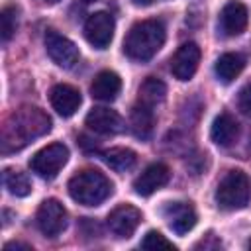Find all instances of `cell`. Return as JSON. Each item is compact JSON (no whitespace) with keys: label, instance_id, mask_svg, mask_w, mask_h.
Wrapping results in <instances>:
<instances>
[{"label":"cell","instance_id":"9a60e30c","mask_svg":"<svg viewBox=\"0 0 251 251\" xmlns=\"http://www.w3.org/2000/svg\"><path fill=\"white\" fill-rule=\"evenodd\" d=\"M49 100H51L53 110L63 118L73 116L82 102L80 92L71 84H55L49 92Z\"/></svg>","mask_w":251,"mask_h":251},{"label":"cell","instance_id":"ffe728a7","mask_svg":"<svg viewBox=\"0 0 251 251\" xmlns=\"http://www.w3.org/2000/svg\"><path fill=\"white\" fill-rule=\"evenodd\" d=\"M102 157H104L106 165H108L110 169H114L116 173H126V171L133 169L135 163H137L135 151H131V149H127V147H112V149L104 151Z\"/></svg>","mask_w":251,"mask_h":251},{"label":"cell","instance_id":"cb8c5ba5","mask_svg":"<svg viewBox=\"0 0 251 251\" xmlns=\"http://www.w3.org/2000/svg\"><path fill=\"white\" fill-rule=\"evenodd\" d=\"M141 247L143 249H176L173 245V241H169L163 233H159L155 229H151V231L145 233V237L141 241Z\"/></svg>","mask_w":251,"mask_h":251},{"label":"cell","instance_id":"603a6c76","mask_svg":"<svg viewBox=\"0 0 251 251\" xmlns=\"http://www.w3.org/2000/svg\"><path fill=\"white\" fill-rule=\"evenodd\" d=\"M16 27H18V8L8 4L0 12V31H2V41L4 43L16 33Z\"/></svg>","mask_w":251,"mask_h":251},{"label":"cell","instance_id":"4fadbf2b","mask_svg":"<svg viewBox=\"0 0 251 251\" xmlns=\"http://www.w3.org/2000/svg\"><path fill=\"white\" fill-rule=\"evenodd\" d=\"M86 126L96 131V133H102V135H114L118 131L124 129V120L120 118V114L116 110H110V108H92L88 114H86Z\"/></svg>","mask_w":251,"mask_h":251},{"label":"cell","instance_id":"7c38bea8","mask_svg":"<svg viewBox=\"0 0 251 251\" xmlns=\"http://www.w3.org/2000/svg\"><path fill=\"white\" fill-rule=\"evenodd\" d=\"M171 178V171L165 163H153L149 165L135 180H133V190L139 196H149L161 186H165Z\"/></svg>","mask_w":251,"mask_h":251},{"label":"cell","instance_id":"44dd1931","mask_svg":"<svg viewBox=\"0 0 251 251\" xmlns=\"http://www.w3.org/2000/svg\"><path fill=\"white\" fill-rule=\"evenodd\" d=\"M2 180H4V186L8 188V192L14 194V196H27L31 192V182H29L27 175L22 173V171L4 169Z\"/></svg>","mask_w":251,"mask_h":251},{"label":"cell","instance_id":"3957f363","mask_svg":"<svg viewBox=\"0 0 251 251\" xmlns=\"http://www.w3.org/2000/svg\"><path fill=\"white\" fill-rule=\"evenodd\" d=\"M69 194L75 202L82 206H98L102 204L110 194H112V182L108 176L96 169H82L76 175L71 176L69 184Z\"/></svg>","mask_w":251,"mask_h":251},{"label":"cell","instance_id":"ba28073f","mask_svg":"<svg viewBox=\"0 0 251 251\" xmlns=\"http://www.w3.org/2000/svg\"><path fill=\"white\" fill-rule=\"evenodd\" d=\"M114 18L108 12H94L84 22V37L96 49H106L114 37Z\"/></svg>","mask_w":251,"mask_h":251},{"label":"cell","instance_id":"4316f807","mask_svg":"<svg viewBox=\"0 0 251 251\" xmlns=\"http://www.w3.org/2000/svg\"><path fill=\"white\" fill-rule=\"evenodd\" d=\"M131 2H133L135 6H149L153 0H131Z\"/></svg>","mask_w":251,"mask_h":251},{"label":"cell","instance_id":"6da1fadb","mask_svg":"<svg viewBox=\"0 0 251 251\" xmlns=\"http://www.w3.org/2000/svg\"><path fill=\"white\" fill-rule=\"evenodd\" d=\"M51 129V118L33 106L16 110L2 127V151H18Z\"/></svg>","mask_w":251,"mask_h":251},{"label":"cell","instance_id":"7402d4cb","mask_svg":"<svg viewBox=\"0 0 251 251\" xmlns=\"http://www.w3.org/2000/svg\"><path fill=\"white\" fill-rule=\"evenodd\" d=\"M167 94V86L163 80L155 78V76H149L143 80V84L139 86V102L147 104V106H155L157 102H161Z\"/></svg>","mask_w":251,"mask_h":251},{"label":"cell","instance_id":"484cf974","mask_svg":"<svg viewBox=\"0 0 251 251\" xmlns=\"http://www.w3.org/2000/svg\"><path fill=\"white\" fill-rule=\"evenodd\" d=\"M12 249H25V251H31V245L20 243V241H10V243L4 245V251H12Z\"/></svg>","mask_w":251,"mask_h":251},{"label":"cell","instance_id":"9c48e42d","mask_svg":"<svg viewBox=\"0 0 251 251\" xmlns=\"http://www.w3.org/2000/svg\"><path fill=\"white\" fill-rule=\"evenodd\" d=\"M141 222V212L131 204H120L108 214V227L116 237H131Z\"/></svg>","mask_w":251,"mask_h":251},{"label":"cell","instance_id":"ac0fdd59","mask_svg":"<svg viewBox=\"0 0 251 251\" xmlns=\"http://www.w3.org/2000/svg\"><path fill=\"white\" fill-rule=\"evenodd\" d=\"M245 67V57L239 53H224L218 61H216V76L222 82H231L235 76H239V73Z\"/></svg>","mask_w":251,"mask_h":251},{"label":"cell","instance_id":"f546056e","mask_svg":"<svg viewBox=\"0 0 251 251\" xmlns=\"http://www.w3.org/2000/svg\"><path fill=\"white\" fill-rule=\"evenodd\" d=\"M249 249H251V241H249Z\"/></svg>","mask_w":251,"mask_h":251},{"label":"cell","instance_id":"5bb4252c","mask_svg":"<svg viewBox=\"0 0 251 251\" xmlns=\"http://www.w3.org/2000/svg\"><path fill=\"white\" fill-rule=\"evenodd\" d=\"M247 20H249V12L245 8V4L237 2V0H229L220 14V27L224 31V35H239L245 27H247Z\"/></svg>","mask_w":251,"mask_h":251},{"label":"cell","instance_id":"e0dca14e","mask_svg":"<svg viewBox=\"0 0 251 251\" xmlns=\"http://www.w3.org/2000/svg\"><path fill=\"white\" fill-rule=\"evenodd\" d=\"M237 133H239V126L229 114L216 116V120L212 124V129H210V137H212V141L216 145L229 147L237 139Z\"/></svg>","mask_w":251,"mask_h":251},{"label":"cell","instance_id":"8992f818","mask_svg":"<svg viewBox=\"0 0 251 251\" xmlns=\"http://www.w3.org/2000/svg\"><path fill=\"white\" fill-rule=\"evenodd\" d=\"M35 224H37V227L43 235H47V237L59 235L67 227V210H65V206L57 198L43 200L41 206L37 208Z\"/></svg>","mask_w":251,"mask_h":251},{"label":"cell","instance_id":"8fae6325","mask_svg":"<svg viewBox=\"0 0 251 251\" xmlns=\"http://www.w3.org/2000/svg\"><path fill=\"white\" fill-rule=\"evenodd\" d=\"M163 216L176 235H184L196 226V212L188 202H169L163 208Z\"/></svg>","mask_w":251,"mask_h":251},{"label":"cell","instance_id":"d4e9b609","mask_svg":"<svg viewBox=\"0 0 251 251\" xmlns=\"http://www.w3.org/2000/svg\"><path fill=\"white\" fill-rule=\"evenodd\" d=\"M237 106L239 110L251 118V82H247L241 90H239V98H237Z\"/></svg>","mask_w":251,"mask_h":251},{"label":"cell","instance_id":"f1b7e54d","mask_svg":"<svg viewBox=\"0 0 251 251\" xmlns=\"http://www.w3.org/2000/svg\"><path fill=\"white\" fill-rule=\"evenodd\" d=\"M84 2H94V0H84Z\"/></svg>","mask_w":251,"mask_h":251},{"label":"cell","instance_id":"d6986e66","mask_svg":"<svg viewBox=\"0 0 251 251\" xmlns=\"http://www.w3.org/2000/svg\"><path fill=\"white\" fill-rule=\"evenodd\" d=\"M129 124H131V129L137 137L147 139L153 131V110H151V106H147L143 102H137L131 110Z\"/></svg>","mask_w":251,"mask_h":251},{"label":"cell","instance_id":"2e32d148","mask_svg":"<svg viewBox=\"0 0 251 251\" xmlns=\"http://www.w3.org/2000/svg\"><path fill=\"white\" fill-rule=\"evenodd\" d=\"M120 90H122V78L114 71H100L90 84L92 98L102 102H112L120 94Z\"/></svg>","mask_w":251,"mask_h":251},{"label":"cell","instance_id":"5b68a950","mask_svg":"<svg viewBox=\"0 0 251 251\" xmlns=\"http://www.w3.org/2000/svg\"><path fill=\"white\" fill-rule=\"evenodd\" d=\"M69 159V149L63 143H51L43 149H39L31 161L29 167L35 175H39L41 178H53L67 163Z\"/></svg>","mask_w":251,"mask_h":251},{"label":"cell","instance_id":"83f0119b","mask_svg":"<svg viewBox=\"0 0 251 251\" xmlns=\"http://www.w3.org/2000/svg\"><path fill=\"white\" fill-rule=\"evenodd\" d=\"M45 2H49V4H55V2H59V0H45Z\"/></svg>","mask_w":251,"mask_h":251},{"label":"cell","instance_id":"30bf717a","mask_svg":"<svg viewBox=\"0 0 251 251\" xmlns=\"http://www.w3.org/2000/svg\"><path fill=\"white\" fill-rule=\"evenodd\" d=\"M200 47L194 41L182 43L171 59V73L178 80H190L200 63Z\"/></svg>","mask_w":251,"mask_h":251},{"label":"cell","instance_id":"7a4b0ae2","mask_svg":"<svg viewBox=\"0 0 251 251\" xmlns=\"http://www.w3.org/2000/svg\"><path fill=\"white\" fill-rule=\"evenodd\" d=\"M165 43V25L159 20H143L131 25L124 39V51L133 61H149Z\"/></svg>","mask_w":251,"mask_h":251},{"label":"cell","instance_id":"277c9868","mask_svg":"<svg viewBox=\"0 0 251 251\" xmlns=\"http://www.w3.org/2000/svg\"><path fill=\"white\" fill-rule=\"evenodd\" d=\"M249 198H251V182L249 176L239 169L229 171L216 188V202L224 210L245 208Z\"/></svg>","mask_w":251,"mask_h":251},{"label":"cell","instance_id":"52a82bcc","mask_svg":"<svg viewBox=\"0 0 251 251\" xmlns=\"http://www.w3.org/2000/svg\"><path fill=\"white\" fill-rule=\"evenodd\" d=\"M45 49L47 55L63 69H73L78 63V47L65 35H61L55 29H49L45 33Z\"/></svg>","mask_w":251,"mask_h":251}]
</instances>
